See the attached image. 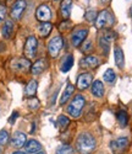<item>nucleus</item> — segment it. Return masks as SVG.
<instances>
[{"label":"nucleus","instance_id":"1","mask_svg":"<svg viewBox=\"0 0 132 154\" xmlns=\"http://www.w3.org/2000/svg\"><path fill=\"white\" fill-rule=\"evenodd\" d=\"M97 147L96 139L90 133H81L76 139V148L81 154H92Z\"/></svg>","mask_w":132,"mask_h":154},{"label":"nucleus","instance_id":"2","mask_svg":"<svg viewBox=\"0 0 132 154\" xmlns=\"http://www.w3.org/2000/svg\"><path fill=\"white\" fill-rule=\"evenodd\" d=\"M85 104H86V100L82 95H76L75 99L71 101L70 106L67 107V112L71 115L72 117L77 119L81 116V112H82V109L85 107Z\"/></svg>","mask_w":132,"mask_h":154},{"label":"nucleus","instance_id":"3","mask_svg":"<svg viewBox=\"0 0 132 154\" xmlns=\"http://www.w3.org/2000/svg\"><path fill=\"white\" fill-rule=\"evenodd\" d=\"M114 23V16L111 15V12L108 10L100 11L97 19H96V27L97 29H103V27H110Z\"/></svg>","mask_w":132,"mask_h":154},{"label":"nucleus","instance_id":"4","mask_svg":"<svg viewBox=\"0 0 132 154\" xmlns=\"http://www.w3.org/2000/svg\"><path fill=\"white\" fill-rule=\"evenodd\" d=\"M64 46V42H62V38L61 36H55V37H53L51 40L49 41L48 43V51H49V54L53 57V58H55L59 56L60 53V51Z\"/></svg>","mask_w":132,"mask_h":154},{"label":"nucleus","instance_id":"5","mask_svg":"<svg viewBox=\"0 0 132 154\" xmlns=\"http://www.w3.org/2000/svg\"><path fill=\"white\" fill-rule=\"evenodd\" d=\"M37 47H38V41L34 36H30L24 43V56L27 58H33L37 53Z\"/></svg>","mask_w":132,"mask_h":154},{"label":"nucleus","instance_id":"6","mask_svg":"<svg viewBox=\"0 0 132 154\" xmlns=\"http://www.w3.org/2000/svg\"><path fill=\"white\" fill-rule=\"evenodd\" d=\"M24 9H26V2L24 0H17L11 9V17L14 20H20Z\"/></svg>","mask_w":132,"mask_h":154},{"label":"nucleus","instance_id":"7","mask_svg":"<svg viewBox=\"0 0 132 154\" xmlns=\"http://www.w3.org/2000/svg\"><path fill=\"white\" fill-rule=\"evenodd\" d=\"M36 17L42 22H48L51 17V11H50L49 6L48 5H41L39 6L36 11Z\"/></svg>","mask_w":132,"mask_h":154},{"label":"nucleus","instance_id":"8","mask_svg":"<svg viewBox=\"0 0 132 154\" xmlns=\"http://www.w3.org/2000/svg\"><path fill=\"white\" fill-rule=\"evenodd\" d=\"M92 85V74L90 73H83L78 76L77 79V88L80 90H86Z\"/></svg>","mask_w":132,"mask_h":154},{"label":"nucleus","instance_id":"9","mask_svg":"<svg viewBox=\"0 0 132 154\" xmlns=\"http://www.w3.org/2000/svg\"><path fill=\"white\" fill-rule=\"evenodd\" d=\"M88 35V30L87 29H82V30H77L73 32L72 37H71V42L75 47L81 46V43L86 40V37Z\"/></svg>","mask_w":132,"mask_h":154},{"label":"nucleus","instance_id":"10","mask_svg":"<svg viewBox=\"0 0 132 154\" xmlns=\"http://www.w3.org/2000/svg\"><path fill=\"white\" fill-rule=\"evenodd\" d=\"M128 146V139L127 138H119L114 142H111V149L116 154H121Z\"/></svg>","mask_w":132,"mask_h":154},{"label":"nucleus","instance_id":"11","mask_svg":"<svg viewBox=\"0 0 132 154\" xmlns=\"http://www.w3.org/2000/svg\"><path fill=\"white\" fill-rule=\"evenodd\" d=\"M12 68L19 70V72H27L31 69V63L26 58H19L12 63Z\"/></svg>","mask_w":132,"mask_h":154},{"label":"nucleus","instance_id":"12","mask_svg":"<svg viewBox=\"0 0 132 154\" xmlns=\"http://www.w3.org/2000/svg\"><path fill=\"white\" fill-rule=\"evenodd\" d=\"M80 64H81V67H82V68L92 69V68L98 67V64H99V59H98L96 56H87V57H85V58H82V59H81Z\"/></svg>","mask_w":132,"mask_h":154},{"label":"nucleus","instance_id":"13","mask_svg":"<svg viewBox=\"0 0 132 154\" xmlns=\"http://www.w3.org/2000/svg\"><path fill=\"white\" fill-rule=\"evenodd\" d=\"M11 144L14 147H16V148L23 147L26 144V134L23 132H20V131L15 132L14 136H12V138H11Z\"/></svg>","mask_w":132,"mask_h":154},{"label":"nucleus","instance_id":"14","mask_svg":"<svg viewBox=\"0 0 132 154\" xmlns=\"http://www.w3.org/2000/svg\"><path fill=\"white\" fill-rule=\"evenodd\" d=\"M47 60L45 59H38L33 66H32V68H31V70H32V74L33 75H39V74H42L44 70H45V68H47Z\"/></svg>","mask_w":132,"mask_h":154},{"label":"nucleus","instance_id":"15","mask_svg":"<svg viewBox=\"0 0 132 154\" xmlns=\"http://www.w3.org/2000/svg\"><path fill=\"white\" fill-rule=\"evenodd\" d=\"M71 6H72V0H62L61 6H60V12H61V16L65 20H67L70 17Z\"/></svg>","mask_w":132,"mask_h":154},{"label":"nucleus","instance_id":"16","mask_svg":"<svg viewBox=\"0 0 132 154\" xmlns=\"http://www.w3.org/2000/svg\"><path fill=\"white\" fill-rule=\"evenodd\" d=\"M24 147H26V152L27 153H38V152H41V149H42L41 143H39L38 140H36V139H30L28 142L24 144Z\"/></svg>","mask_w":132,"mask_h":154},{"label":"nucleus","instance_id":"17","mask_svg":"<svg viewBox=\"0 0 132 154\" xmlns=\"http://www.w3.org/2000/svg\"><path fill=\"white\" fill-rule=\"evenodd\" d=\"M114 57H115V63L119 68H124L125 66V57H124V51L120 47H116L114 51Z\"/></svg>","mask_w":132,"mask_h":154},{"label":"nucleus","instance_id":"18","mask_svg":"<svg viewBox=\"0 0 132 154\" xmlns=\"http://www.w3.org/2000/svg\"><path fill=\"white\" fill-rule=\"evenodd\" d=\"M92 94L97 97H102L104 95V85L100 80H96L94 83H92Z\"/></svg>","mask_w":132,"mask_h":154},{"label":"nucleus","instance_id":"19","mask_svg":"<svg viewBox=\"0 0 132 154\" xmlns=\"http://www.w3.org/2000/svg\"><path fill=\"white\" fill-rule=\"evenodd\" d=\"M73 91H75V86L71 85V84H67V86L65 88V90H64V93H62V95L60 97V105L66 104L67 100L71 97V95L73 94Z\"/></svg>","mask_w":132,"mask_h":154},{"label":"nucleus","instance_id":"20","mask_svg":"<svg viewBox=\"0 0 132 154\" xmlns=\"http://www.w3.org/2000/svg\"><path fill=\"white\" fill-rule=\"evenodd\" d=\"M12 31H14V22L11 20H7L4 26H3V30H1V33L4 36V38H10L11 35H12Z\"/></svg>","mask_w":132,"mask_h":154},{"label":"nucleus","instance_id":"21","mask_svg":"<svg viewBox=\"0 0 132 154\" xmlns=\"http://www.w3.org/2000/svg\"><path fill=\"white\" fill-rule=\"evenodd\" d=\"M37 88H38V83L36 80H31L27 84V86H26V90H24L26 96H27V97H33V95L37 91Z\"/></svg>","mask_w":132,"mask_h":154},{"label":"nucleus","instance_id":"22","mask_svg":"<svg viewBox=\"0 0 132 154\" xmlns=\"http://www.w3.org/2000/svg\"><path fill=\"white\" fill-rule=\"evenodd\" d=\"M72 66H73V57L71 54L66 56L65 59H64V62H62V64H61V72L62 73L69 72L72 68Z\"/></svg>","mask_w":132,"mask_h":154},{"label":"nucleus","instance_id":"23","mask_svg":"<svg viewBox=\"0 0 132 154\" xmlns=\"http://www.w3.org/2000/svg\"><path fill=\"white\" fill-rule=\"evenodd\" d=\"M51 29H53V25L50 22H42V25L39 26L38 31H39V35H41L42 37H45L50 33Z\"/></svg>","mask_w":132,"mask_h":154},{"label":"nucleus","instance_id":"24","mask_svg":"<svg viewBox=\"0 0 132 154\" xmlns=\"http://www.w3.org/2000/svg\"><path fill=\"white\" fill-rule=\"evenodd\" d=\"M116 117H117V121H119V123H120L121 127H125V126L127 125V122H128V116H127V112H126V111H124V110L119 111L117 115H116Z\"/></svg>","mask_w":132,"mask_h":154},{"label":"nucleus","instance_id":"25","mask_svg":"<svg viewBox=\"0 0 132 154\" xmlns=\"http://www.w3.org/2000/svg\"><path fill=\"white\" fill-rule=\"evenodd\" d=\"M69 125H70V119L69 117L64 116V115H61V116L58 117V126H59V128H60L61 131L66 130Z\"/></svg>","mask_w":132,"mask_h":154},{"label":"nucleus","instance_id":"26","mask_svg":"<svg viewBox=\"0 0 132 154\" xmlns=\"http://www.w3.org/2000/svg\"><path fill=\"white\" fill-rule=\"evenodd\" d=\"M56 154H75V149L69 144H62L56 149Z\"/></svg>","mask_w":132,"mask_h":154},{"label":"nucleus","instance_id":"27","mask_svg":"<svg viewBox=\"0 0 132 154\" xmlns=\"http://www.w3.org/2000/svg\"><path fill=\"white\" fill-rule=\"evenodd\" d=\"M103 78H104V82H107V83H113L116 78V74L113 69H107L104 72L103 74Z\"/></svg>","mask_w":132,"mask_h":154},{"label":"nucleus","instance_id":"28","mask_svg":"<svg viewBox=\"0 0 132 154\" xmlns=\"http://www.w3.org/2000/svg\"><path fill=\"white\" fill-rule=\"evenodd\" d=\"M109 43L110 42L104 36H100V38H99V46H100V48L103 49V52L105 54H108V52H109Z\"/></svg>","mask_w":132,"mask_h":154},{"label":"nucleus","instance_id":"29","mask_svg":"<svg viewBox=\"0 0 132 154\" xmlns=\"http://www.w3.org/2000/svg\"><path fill=\"white\" fill-rule=\"evenodd\" d=\"M7 140H9V133H7V131H5V130L0 131V144H1V146L6 144Z\"/></svg>","mask_w":132,"mask_h":154},{"label":"nucleus","instance_id":"30","mask_svg":"<svg viewBox=\"0 0 132 154\" xmlns=\"http://www.w3.org/2000/svg\"><path fill=\"white\" fill-rule=\"evenodd\" d=\"M28 105H30V109H32V110H37V109L39 107V101H38L37 99L33 97L32 100H30Z\"/></svg>","mask_w":132,"mask_h":154},{"label":"nucleus","instance_id":"31","mask_svg":"<svg viewBox=\"0 0 132 154\" xmlns=\"http://www.w3.org/2000/svg\"><path fill=\"white\" fill-rule=\"evenodd\" d=\"M96 16H97V14H96L94 10H89V11H87V14H86V19L88 21H93L96 19Z\"/></svg>","mask_w":132,"mask_h":154},{"label":"nucleus","instance_id":"32","mask_svg":"<svg viewBox=\"0 0 132 154\" xmlns=\"http://www.w3.org/2000/svg\"><path fill=\"white\" fill-rule=\"evenodd\" d=\"M5 16H6V8L4 5H0V22L5 20Z\"/></svg>","mask_w":132,"mask_h":154},{"label":"nucleus","instance_id":"33","mask_svg":"<svg viewBox=\"0 0 132 154\" xmlns=\"http://www.w3.org/2000/svg\"><path fill=\"white\" fill-rule=\"evenodd\" d=\"M92 48H93V47H92V42L88 41V42L85 45V47H83V52H88V51H90Z\"/></svg>","mask_w":132,"mask_h":154},{"label":"nucleus","instance_id":"34","mask_svg":"<svg viewBox=\"0 0 132 154\" xmlns=\"http://www.w3.org/2000/svg\"><path fill=\"white\" fill-rule=\"evenodd\" d=\"M17 116H19V113H17V112H14V113H12V116L9 119V122H11V123H12V122H14V121L17 119Z\"/></svg>","mask_w":132,"mask_h":154},{"label":"nucleus","instance_id":"35","mask_svg":"<svg viewBox=\"0 0 132 154\" xmlns=\"http://www.w3.org/2000/svg\"><path fill=\"white\" fill-rule=\"evenodd\" d=\"M12 154H26L24 152H21V150H17V152H14Z\"/></svg>","mask_w":132,"mask_h":154},{"label":"nucleus","instance_id":"36","mask_svg":"<svg viewBox=\"0 0 132 154\" xmlns=\"http://www.w3.org/2000/svg\"><path fill=\"white\" fill-rule=\"evenodd\" d=\"M100 2H102V3H104V4H108V3H110V2H111V0H100Z\"/></svg>","mask_w":132,"mask_h":154},{"label":"nucleus","instance_id":"37","mask_svg":"<svg viewBox=\"0 0 132 154\" xmlns=\"http://www.w3.org/2000/svg\"><path fill=\"white\" fill-rule=\"evenodd\" d=\"M34 154H44V153H42V152H38V153H34Z\"/></svg>","mask_w":132,"mask_h":154},{"label":"nucleus","instance_id":"38","mask_svg":"<svg viewBox=\"0 0 132 154\" xmlns=\"http://www.w3.org/2000/svg\"><path fill=\"white\" fill-rule=\"evenodd\" d=\"M131 16H132V8H131Z\"/></svg>","mask_w":132,"mask_h":154},{"label":"nucleus","instance_id":"39","mask_svg":"<svg viewBox=\"0 0 132 154\" xmlns=\"http://www.w3.org/2000/svg\"><path fill=\"white\" fill-rule=\"evenodd\" d=\"M54 2H59V0H54Z\"/></svg>","mask_w":132,"mask_h":154}]
</instances>
